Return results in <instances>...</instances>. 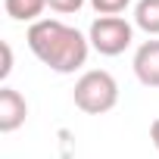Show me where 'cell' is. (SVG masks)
<instances>
[{
	"mask_svg": "<svg viewBox=\"0 0 159 159\" xmlns=\"http://www.w3.org/2000/svg\"><path fill=\"white\" fill-rule=\"evenodd\" d=\"M25 41H28L31 53L47 69H53L59 75L78 72L88 62V53H91V41L78 28H72V25H66L59 19H38L28 28Z\"/></svg>",
	"mask_w": 159,
	"mask_h": 159,
	"instance_id": "cell-1",
	"label": "cell"
},
{
	"mask_svg": "<svg viewBox=\"0 0 159 159\" xmlns=\"http://www.w3.org/2000/svg\"><path fill=\"white\" fill-rule=\"evenodd\" d=\"M72 100H75L78 109L88 112V116H103V112L116 109V103H119V84H116V78L106 69H91V72H84L75 81Z\"/></svg>",
	"mask_w": 159,
	"mask_h": 159,
	"instance_id": "cell-2",
	"label": "cell"
},
{
	"mask_svg": "<svg viewBox=\"0 0 159 159\" xmlns=\"http://www.w3.org/2000/svg\"><path fill=\"white\" fill-rule=\"evenodd\" d=\"M88 41L100 56H119L134 41V25L122 16H97L88 28Z\"/></svg>",
	"mask_w": 159,
	"mask_h": 159,
	"instance_id": "cell-3",
	"label": "cell"
},
{
	"mask_svg": "<svg viewBox=\"0 0 159 159\" xmlns=\"http://www.w3.org/2000/svg\"><path fill=\"white\" fill-rule=\"evenodd\" d=\"M25 119H28V103H25V97H22L16 88L3 84V88H0V131H3V134H13L16 128L25 125Z\"/></svg>",
	"mask_w": 159,
	"mask_h": 159,
	"instance_id": "cell-4",
	"label": "cell"
},
{
	"mask_svg": "<svg viewBox=\"0 0 159 159\" xmlns=\"http://www.w3.org/2000/svg\"><path fill=\"white\" fill-rule=\"evenodd\" d=\"M134 75L143 88H159V41H143L134 50Z\"/></svg>",
	"mask_w": 159,
	"mask_h": 159,
	"instance_id": "cell-5",
	"label": "cell"
},
{
	"mask_svg": "<svg viewBox=\"0 0 159 159\" xmlns=\"http://www.w3.org/2000/svg\"><path fill=\"white\" fill-rule=\"evenodd\" d=\"M3 10L16 22H38V16L47 10V0H3Z\"/></svg>",
	"mask_w": 159,
	"mask_h": 159,
	"instance_id": "cell-6",
	"label": "cell"
},
{
	"mask_svg": "<svg viewBox=\"0 0 159 159\" xmlns=\"http://www.w3.org/2000/svg\"><path fill=\"white\" fill-rule=\"evenodd\" d=\"M134 25L147 34H159V0H137L134 3Z\"/></svg>",
	"mask_w": 159,
	"mask_h": 159,
	"instance_id": "cell-7",
	"label": "cell"
},
{
	"mask_svg": "<svg viewBox=\"0 0 159 159\" xmlns=\"http://www.w3.org/2000/svg\"><path fill=\"white\" fill-rule=\"evenodd\" d=\"M131 0H91V7L97 10V16H122L128 10Z\"/></svg>",
	"mask_w": 159,
	"mask_h": 159,
	"instance_id": "cell-8",
	"label": "cell"
},
{
	"mask_svg": "<svg viewBox=\"0 0 159 159\" xmlns=\"http://www.w3.org/2000/svg\"><path fill=\"white\" fill-rule=\"evenodd\" d=\"M88 3V0H47V7L53 10V13H59V16H69V13H78Z\"/></svg>",
	"mask_w": 159,
	"mask_h": 159,
	"instance_id": "cell-9",
	"label": "cell"
},
{
	"mask_svg": "<svg viewBox=\"0 0 159 159\" xmlns=\"http://www.w3.org/2000/svg\"><path fill=\"white\" fill-rule=\"evenodd\" d=\"M0 50H3V66H0V81H7L10 78V72H13V47L3 41L0 44Z\"/></svg>",
	"mask_w": 159,
	"mask_h": 159,
	"instance_id": "cell-10",
	"label": "cell"
},
{
	"mask_svg": "<svg viewBox=\"0 0 159 159\" xmlns=\"http://www.w3.org/2000/svg\"><path fill=\"white\" fill-rule=\"evenodd\" d=\"M150 140H153V147L159 153V119H153V125H150Z\"/></svg>",
	"mask_w": 159,
	"mask_h": 159,
	"instance_id": "cell-11",
	"label": "cell"
}]
</instances>
